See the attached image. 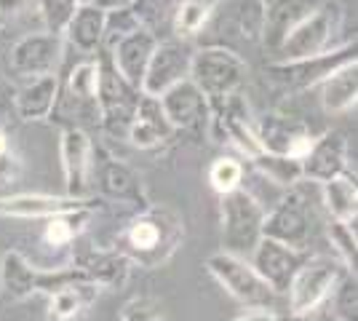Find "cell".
<instances>
[{"label":"cell","instance_id":"cell-1","mask_svg":"<svg viewBox=\"0 0 358 321\" xmlns=\"http://www.w3.org/2000/svg\"><path fill=\"white\" fill-rule=\"evenodd\" d=\"M182 241H185L182 214L166 204H152L142 206L126 222V228L118 233L115 249H120L139 268L158 271L177 255Z\"/></svg>","mask_w":358,"mask_h":321},{"label":"cell","instance_id":"cell-2","mask_svg":"<svg viewBox=\"0 0 358 321\" xmlns=\"http://www.w3.org/2000/svg\"><path fill=\"white\" fill-rule=\"evenodd\" d=\"M345 8L337 0H324L310 6L297 22L289 27L278 43V59H302L324 54L337 46V38L343 32Z\"/></svg>","mask_w":358,"mask_h":321},{"label":"cell","instance_id":"cell-3","mask_svg":"<svg viewBox=\"0 0 358 321\" xmlns=\"http://www.w3.org/2000/svg\"><path fill=\"white\" fill-rule=\"evenodd\" d=\"M83 278L80 268L67 265V268H51L43 271L32 265L27 255L19 249H8L0 255V300L3 303H24L35 294H51L59 287Z\"/></svg>","mask_w":358,"mask_h":321},{"label":"cell","instance_id":"cell-4","mask_svg":"<svg viewBox=\"0 0 358 321\" xmlns=\"http://www.w3.org/2000/svg\"><path fill=\"white\" fill-rule=\"evenodd\" d=\"M262 222H265V204L249 187H238L233 193L220 196L222 252H230L236 257H249L262 238Z\"/></svg>","mask_w":358,"mask_h":321},{"label":"cell","instance_id":"cell-5","mask_svg":"<svg viewBox=\"0 0 358 321\" xmlns=\"http://www.w3.org/2000/svg\"><path fill=\"white\" fill-rule=\"evenodd\" d=\"M99 62V86H96V121L110 139H126L129 123L134 118L139 89H134L126 78L113 67L105 48L96 51Z\"/></svg>","mask_w":358,"mask_h":321},{"label":"cell","instance_id":"cell-6","mask_svg":"<svg viewBox=\"0 0 358 321\" xmlns=\"http://www.w3.org/2000/svg\"><path fill=\"white\" fill-rule=\"evenodd\" d=\"M190 80L209 99L211 110L220 107L230 94L241 92L246 80V62L238 51L224 46L195 48L190 62Z\"/></svg>","mask_w":358,"mask_h":321},{"label":"cell","instance_id":"cell-7","mask_svg":"<svg viewBox=\"0 0 358 321\" xmlns=\"http://www.w3.org/2000/svg\"><path fill=\"white\" fill-rule=\"evenodd\" d=\"M206 271L236 303L243 308H268L275 311L278 294L262 281V276L252 268L246 257H236L230 252H214L206 257Z\"/></svg>","mask_w":358,"mask_h":321},{"label":"cell","instance_id":"cell-8","mask_svg":"<svg viewBox=\"0 0 358 321\" xmlns=\"http://www.w3.org/2000/svg\"><path fill=\"white\" fill-rule=\"evenodd\" d=\"M356 38L348 41L343 46H334L324 51V54H313V57H302V59H278L268 64V78L273 83L284 86L289 92H310L321 80H327L334 70H340L343 64L358 62L356 57Z\"/></svg>","mask_w":358,"mask_h":321},{"label":"cell","instance_id":"cell-9","mask_svg":"<svg viewBox=\"0 0 358 321\" xmlns=\"http://www.w3.org/2000/svg\"><path fill=\"white\" fill-rule=\"evenodd\" d=\"M348 273L337 257H305L297 273L289 284V313L292 316H310L327 306L329 294L334 292L337 281Z\"/></svg>","mask_w":358,"mask_h":321},{"label":"cell","instance_id":"cell-10","mask_svg":"<svg viewBox=\"0 0 358 321\" xmlns=\"http://www.w3.org/2000/svg\"><path fill=\"white\" fill-rule=\"evenodd\" d=\"M262 236L281 241L292 249L308 252L310 238H313V212H310L308 199L294 187H289L286 196L273 204V209H265Z\"/></svg>","mask_w":358,"mask_h":321},{"label":"cell","instance_id":"cell-11","mask_svg":"<svg viewBox=\"0 0 358 321\" xmlns=\"http://www.w3.org/2000/svg\"><path fill=\"white\" fill-rule=\"evenodd\" d=\"M64 59V38L48 30L27 32L8 48V73L19 80H30L48 73H59Z\"/></svg>","mask_w":358,"mask_h":321},{"label":"cell","instance_id":"cell-12","mask_svg":"<svg viewBox=\"0 0 358 321\" xmlns=\"http://www.w3.org/2000/svg\"><path fill=\"white\" fill-rule=\"evenodd\" d=\"M195 48L185 38H169L158 41V46L152 51L148 62V70L142 76L139 92L148 97H161L171 86H177L179 80L190 78V62H193Z\"/></svg>","mask_w":358,"mask_h":321},{"label":"cell","instance_id":"cell-13","mask_svg":"<svg viewBox=\"0 0 358 321\" xmlns=\"http://www.w3.org/2000/svg\"><path fill=\"white\" fill-rule=\"evenodd\" d=\"M64 196L86 199L91 193V169H94V139L80 126H67L59 137Z\"/></svg>","mask_w":358,"mask_h":321},{"label":"cell","instance_id":"cell-14","mask_svg":"<svg viewBox=\"0 0 358 321\" xmlns=\"http://www.w3.org/2000/svg\"><path fill=\"white\" fill-rule=\"evenodd\" d=\"M308 252L302 249H292V246L273 241V238H259V244L252 249V255L246 260L252 262V268L262 276V281L268 284L270 290L275 292L278 297L289 292V284L297 273V268L305 262Z\"/></svg>","mask_w":358,"mask_h":321},{"label":"cell","instance_id":"cell-15","mask_svg":"<svg viewBox=\"0 0 358 321\" xmlns=\"http://www.w3.org/2000/svg\"><path fill=\"white\" fill-rule=\"evenodd\" d=\"M158 102L164 107L166 121L171 123L174 131H203L206 126H211L209 99L190 78L179 80L177 86L161 94Z\"/></svg>","mask_w":358,"mask_h":321},{"label":"cell","instance_id":"cell-16","mask_svg":"<svg viewBox=\"0 0 358 321\" xmlns=\"http://www.w3.org/2000/svg\"><path fill=\"white\" fill-rule=\"evenodd\" d=\"M91 180H96L94 185L99 187V193L107 201L148 206V193H145V183H142L139 171L129 166L126 161L115 158V155L105 153L102 158H96V153H94Z\"/></svg>","mask_w":358,"mask_h":321},{"label":"cell","instance_id":"cell-17","mask_svg":"<svg viewBox=\"0 0 358 321\" xmlns=\"http://www.w3.org/2000/svg\"><path fill=\"white\" fill-rule=\"evenodd\" d=\"M302 164V180L308 183H329L340 174L350 171L348 161V137L340 129H329L324 134L313 137L310 148L299 158Z\"/></svg>","mask_w":358,"mask_h":321},{"label":"cell","instance_id":"cell-18","mask_svg":"<svg viewBox=\"0 0 358 321\" xmlns=\"http://www.w3.org/2000/svg\"><path fill=\"white\" fill-rule=\"evenodd\" d=\"M158 35L148 27H139V30H131L126 35H120L118 41H113L110 46H105L107 57L113 62V67L118 70L120 76L126 78L134 89H139L142 83V76L148 70V62L152 57V51L158 46Z\"/></svg>","mask_w":358,"mask_h":321},{"label":"cell","instance_id":"cell-19","mask_svg":"<svg viewBox=\"0 0 358 321\" xmlns=\"http://www.w3.org/2000/svg\"><path fill=\"white\" fill-rule=\"evenodd\" d=\"M254 123H257V137L262 142V150H268V153L302 158L305 150L310 148V142H313L310 129L297 118H289V115L268 113Z\"/></svg>","mask_w":358,"mask_h":321},{"label":"cell","instance_id":"cell-20","mask_svg":"<svg viewBox=\"0 0 358 321\" xmlns=\"http://www.w3.org/2000/svg\"><path fill=\"white\" fill-rule=\"evenodd\" d=\"M62 94V80L59 73H48V76H38L24 80L11 97L14 113L19 115V121H45L57 113Z\"/></svg>","mask_w":358,"mask_h":321},{"label":"cell","instance_id":"cell-21","mask_svg":"<svg viewBox=\"0 0 358 321\" xmlns=\"http://www.w3.org/2000/svg\"><path fill=\"white\" fill-rule=\"evenodd\" d=\"M96 201L75 199V196H45V193H16V196H3L0 199V217H14V220H45L62 212L73 209H94Z\"/></svg>","mask_w":358,"mask_h":321},{"label":"cell","instance_id":"cell-22","mask_svg":"<svg viewBox=\"0 0 358 321\" xmlns=\"http://www.w3.org/2000/svg\"><path fill=\"white\" fill-rule=\"evenodd\" d=\"M174 134L177 131L171 129V123L166 121L164 107L158 102V97L139 94L134 118H131L129 131H126V142L134 145L136 150H155V148L166 145Z\"/></svg>","mask_w":358,"mask_h":321},{"label":"cell","instance_id":"cell-23","mask_svg":"<svg viewBox=\"0 0 358 321\" xmlns=\"http://www.w3.org/2000/svg\"><path fill=\"white\" fill-rule=\"evenodd\" d=\"M75 268H80V273L86 281L96 284L99 290H120L129 284L134 262L129 260L120 249H94L86 257L75 262Z\"/></svg>","mask_w":358,"mask_h":321},{"label":"cell","instance_id":"cell-24","mask_svg":"<svg viewBox=\"0 0 358 321\" xmlns=\"http://www.w3.org/2000/svg\"><path fill=\"white\" fill-rule=\"evenodd\" d=\"M105 8L99 6H89V3H80L75 8L73 19L64 30V46H73L78 54H96L99 48L105 46Z\"/></svg>","mask_w":358,"mask_h":321},{"label":"cell","instance_id":"cell-25","mask_svg":"<svg viewBox=\"0 0 358 321\" xmlns=\"http://www.w3.org/2000/svg\"><path fill=\"white\" fill-rule=\"evenodd\" d=\"M315 89L321 94L318 99H321L324 113H329V115L350 113L358 102V62L343 64L327 80H321Z\"/></svg>","mask_w":358,"mask_h":321},{"label":"cell","instance_id":"cell-26","mask_svg":"<svg viewBox=\"0 0 358 321\" xmlns=\"http://www.w3.org/2000/svg\"><path fill=\"white\" fill-rule=\"evenodd\" d=\"M99 287L91 284L86 278H78L59 287L57 292L48 294V321H75L83 316L89 306L99 297Z\"/></svg>","mask_w":358,"mask_h":321},{"label":"cell","instance_id":"cell-27","mask_svg":"<svg viewBox=\"0 0 358 321\" xmlns=\"http://www.w3.org/2000/svg\"><path fill=\"white\" fill-rule=\"evenodd\" d=\"M96 86H99V62L89 57V59L78 62L67 73L62 92L73 105H78L83 113L89 110L91 115L96 118Z\"/></svg>","mask_w":358,"mask_h":321},{"label":"cell","instance_id":"cell-28","mask_svg":"<svg viewBox=\"0 0 358 321\" xmlns=\"http://www.w3.org/2000/svg\"><path fill=\"white\" fill-rule=\"evenodd\" d=\"M321 201L327 206L331 220H343V222H356L358 217V187L356 177L348 171L340 174L329 183H321Z\"/></svg>","mask_w":358,"mask_h":321},{"label":"cell","instance_id":"cell-29","mask_svg":"<svg viewBox=\"0 0 358 321\" xmlns=\"http://www.w3.org/2000/svg\"><path fill=\"white\" fill-rule=\"evenodd\" d=\"M249 164L254 166V171L265 180L278 187H297V183H302V164L294 155H281V153H257L254 158H249Z\"/></svg>","mask_w":358,"mask_h":321},{"label":"cell","instance_id":"cell-30","mask_svg":"<svg viewBox=\"0 0 358 321\" xmlns=\"http://www.w3.org/2000/svg\"><path fill=\"white\" fill-rule=\"evenodd\" d=\"M313 3L310 0H268V24H265V46L278 48L281 38H284L289 27L305 14Z\"/></svg>","mask_w":358,"mask_h":321},{"label":"cell","instance_id":"cell-31","mask_svg":"<svg viewBox=\"0 0 358 321\" xmlns=\"http://www.w3.org/2000/svg\"><path fill=\"white\" fill-rule=\"evenodd\" d=\"M91 206L86 209H73V212H62L54 217H45L43 222V238L48 246H70L83 233V228L89 225Z\"/></svg>","mask_w":358,"mask_h":321},{"label":"cell","instance_id":"cell-32","mask_svg":"<svg viewBox=\"0 0 358 321\" xmlns=\"http://www.w3.org/2000/svg\"><path fill=\"white\" fill-rule=\"evenodd\" d=\"M214 6H217V0H179L177 11L171 16L174 38H185V41L195 38L209 24Z\"/></svg>","mask_w":358,"mask_h":321},{"label":"cell","instance_id":"cell-33","mask_svg":"<svg viewBox=\"0 0 358 321\" xmlns=\"http://www.w3.org/2000/svg\"><path fill=\"white\" fill-rule=\"evenodd\" d=\"M329 244L334 246V257L343 262L348 273H358V238H356V222H343V220H331L327 225Z\"/></svg>","mask_w":358,"mask_h":321},{"label":"cell","instance_id":"cell-34","mask_svg":"<svg viewBox=\"0 0 358 321\" xmlns=\"http://www.w3.org/2000/svg\"><path fill=\"white\" fill-rule=\"evenodd\" d=\"M243 177H246L243 164L236 161V158H227V155L214 158L209 171H206V180H209L211 190L217 196H224V193H233V190L243 187Z\"/></svg>","mask_w":358,"mask_h":321},{"label":"cell","instance_id":"cell-35","mask_svg":"<svg viewBox=\"0 0 358 321\" xmlns=\"http://www.w3.org/2000/svg\"><path fill=\"white\" fill-rule=\"evenodd\" d=\"M327 303H331V316L337 321H356L358 319V290H356V276L345 273L334 292L329 294Z\"/></svg>","mask_w":358,"mask_h":321},{"label":"cell","instance_id":"cell-36","mask_svg":"<svg viewBox=\"0 0 358 321\" xmlns=\"http://www.w3.org/2000/svg\"><path fill=\"white\" fill-rule=\"evenodd\" d=\"M268 24V0H241L238 3V30L246 41L259 43Z\"/></svg>","mask_w":358,"mask_h":321},{"label":"cell","instance_id":"cell-37","mask_svg":"<svg viewBox=\"0 0 358 321\" xmlns=\"http://www.w3.org/2000/svg\"><path fill=\"white\" fill-rule=\"evenodd\" d=\"M78 6H80L78 0H38V16L43 22V30L64 35Z\"/></svg>","mask_w":358,"mask_h":321},{"label":"cell","instance_id":"cell-38","mask_svg":"<svg viewBox=\"0 0 358 321\" xmlns=\"http://www.w3.org/2000/svg\"><path fill=\"white\" fill-rule=\"evenodd\" d=\"M131 8L136 11L142 27H148L158 35V27L164 22H171V16L177 11L179 0H129Z\"/></svg>","mask_w":358,"mask_h":321},{"label":"cell","instance_id":"cell-39","mask_svg":"<svg viewBox=\"0 0 358 321\" xmlns=\"http://www.w3.org/2000/svg\"><path fill=\"white\" fill-rule=\"evenodd\" d=\"M139 27H142V22H139L136 11L131 8V3L118 6V8H110L105 14V46H110L113 41H118L120 35H126V32L139 30Z\"/></svg>","mask_w":358,"mask_h":321},{"label":"cell","instance_id":"cell-40","mask_svg":"<svg viewBox=\"0 0 358 321\" xmlns=\"http://www.w3.org/2000/svg\"><path fill=\"white\" fill-rule=\"evenodd\" d=\"M120 321H164V311L152 297H131L120 308Z\"/></svg>","mask_w":358,"mask_h":321},{"label":"cell","instance_id":"cell-41","mask_svg":"<svg viewBox=\"0 0 358 321\" xmlns=\"http://www.w3.org/2000/svg\"><path fill=\"white\" fill-rule=\"evenodd\" d=\"M19 155L14 150V142L6 134V129H0V185L11 183L19 174Z\"/></svg>","mask_w":358,"mask_h":321},{"label":"cell","instance_id":"cell-42","mask_svg":"<svg viewBox=\"0 0 358 321\" xmlns=\"http://www.w3.org/2000/svg\"><path fill=\"white\" fill-rule=\"evenodd\" d=\"M233 321H281V316L275 311H268V308H254L252 313H243Z\"/></svg>","mask_w":358,"mask_h":321},{"label":"cell","instance_id":"cell-43","mask_svg":"<svg viewBox=\"0 0 358 321\" xmlns=\"http://www.w3.org/2000/svg\"><path fill=\"white\" fill-rule=\"evenodd\" d=\"M78 3H89V6H99V8H105V11H110V8H118V6H126L129 0H78Z\"/></svg>","mask_w":358,"mask_h":321},{"label":"cell","instance_id":"cell-44","mask_svg":"<svg viewBox=\"0 0 358 321\" xmlns=\"http://www.w3.org/2000/svg\"><path fill=\"white\" fill-rule=\"evenodd\" d=\"M11 97H14V92H11V89H8V83L0 78V113L11 105Z\"/></svg>","mask_w":358,"mask_h":321},{"label":"cell","instance_id":"cell-45","mask_svg":"<svg viewBox=\"0 0 358 321\" xmlns=\"http://www.w3.org/2000/svg\"><path fill=\"white\" fill-rule=\"evenodd\" d=\"M16 0H0V6H14Z\"/></svg>","mask_w":358,"mask_h":321},{"label":"cell","instance_id":"cell-46","mask_svg":"<svg viewBox=\"0 0 358 321\" xmlns=\"http://www.w3.org/2000/svg\"><path fill=\"white\" fill-rule=\"evenodd\" d=\"M281 321H302V316H292V319H281Z\"/></svg>","mask_w":358,"mask_h":321}]
</instances>
